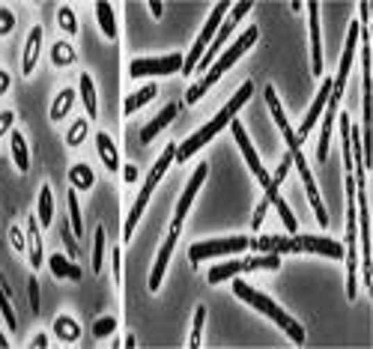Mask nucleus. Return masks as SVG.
Instances as JSON below:
<instances>
[{
  "label": "nucleus",
  "instance_id": "obj_31",
  "mask_svg": "<svg viewBox=\"0 0 373 349\" xmlns=\"http://www.w3.org/2000/svg\"><path fill=\"white\" fill-rule=\"evenodd\" d=\"M39 227H48L54 221V197H51V185L39 188Z\"/></svg>",
  "mask_w": 373,
  "mask_h": 349
},
{
  "label": "nucleus",
  "instance_id": "obj_30",
  "mask_svg": "<svg viewBox=\"0 0 373 349\" xmlns=\"http://www.w3.org/2000/svg\"><path fill=\"white\" fill-rule=\"evenodd\" d=\"M54 334L60 337L63 343H75L78 337H81V325L72 320V316H66V314H60L57 320H54Z\"/></svg>",
  "mask_w": 373,
  "mask_h": 349
},
{
  "label": "nucleus",
  "instance_id": "obj_43",
  "mask_svg": "<svg viewBox=\"0 0 373 349\" xmlns=\"http://www.w3.org/2000/svg\"><path fill=\"white\" fill-rule=\"evenodd\" d=\"M13 27H15V15L9 9H0V36L13 33Z\"/></svg>",
  "mask_w": 373,
  "mask_h": 349
},
{
  "label": "nucleus",
  "instance_id": "obj_50",
  "mask_svg": "<svg viewBox=\"0 0 373 349\" xmlns=\"http://www.w3.org/2000/svg\"><path fill=\"white\" fill-rule=\"evenodd\" d=\"M30 346H36V349H45V346H48V337H45V334H36V337H33V343H30Z\"/></svg>",
  "mask_w": 373,
  "mask_h": 349
},
{
  "label": "nucleus",
  "instance_id": "obj_3",
  "mask_svg": "<svg viewBox=\"0 0 373 349\" xmlns=\"http://www.w3.org/2000/svg\"><path fill=\"white\" fill-rule=\"evenodd\" d=\"M233 293H236V298H242L245 305H251L254 311H260V314H266L272 323H275L281 332H287V337L293 343H305V328H301L293 316H290L284 307H278L275 302H272L269 296H263L260 290H254V287H248L245 281H239V278H233Z\"/></svg>",
  "mask_w": 373,
  "mask_h": 349
},
{
  "label": "nucleus",
  "instance_id": "obj_41",
  "mask_svg": "<svg viewBox=\"0 0 373 349\" xmlns=\"http://www.w3.org/2000/svg\"><path fill=\"white\" fill-rule=\"evenodd\" d=\"M110 269H114V281L123 284V251H119V248L110 251Z\"/></svg>",
  "mask_w": 373,
  "mask_h": 349
},
{
  "label": "nucleus",
  "instance_id": "obj_34",
  "mask_svg": "<svg viewBox=\"0 0 373 349\" xmlns=\"http://www.w3.org/2000/svg\"><path fill=\"white\" fill-rule=\"evenodd\" d=\"M0 314H3L6 325L15 332L18 323H15V311H13V305H9V284H6V278H3V275H0Z\"/></svg>",
  "mask_w": 373,
  "mask_h": 349
},
{
  "label": "nucleus",
  "instance_id": "obj_36",
  "mask_svg": "<svg viewBox=\"0 0 373 349\" xmlns=\"http://www.w3.org/2000/svg\"><path fill=\"white\" fill-rule=\"evenodd\" d=\"M57 24H60V30H63V33L75 36V33H78V18H75V9H72V6H60V9H57Z\"/></svg>",
  "mask_w": 373,
  "mask_h": 349
},
{
  "label": "nucleus",
  "instance_id": "obj_9",
  "mask_svg": "<svg viewBox=\"0 0 373 349\" xmlns=\"http://www.w3.org/2000/svg\"><path fill=\"white\" fill-rule=\"evenodd\" d=\"M206 176H209V164H206V162H200V164H197V171L191 173L188 185H185V191H183V197H179V203H176V215H174V224H170V230H174V233L183 230V221H185V215H188L191 203H194V197H197V191H200V185L206 182Z\"/></svg>",
  "mask_w": 373,
  "mask_h": 349
},
{
  "label": "nucleus",
  "instance_id": "obj_32",
  "mask_svg": "<svg viewBox=\"0 0 373 349\" xmlns=\"http://www.w3.org/2000/svg\"><path fill=\"white\" fill-rule=\"evenodd\" d=\"M75 48L69 45V42H63V39H60V42H54V48H51V63L57 66V69H63V66H72L75 63Z\"/></svg>",
  "mask_w": 373,
  "mask_h": 349
},
{
  "label": "nucleus",
  "instance_id": "obj_16",
  "mask_svg": "<svg viewBox=\"0 0 373 349\" xmlns=\"http://www.w3.org/2000/svg\"><path fill=\"white\" fill-rule=\"evenodd\" d=\"M176 239H179V233H174L170 230L167 233V239L161 242V248H158V257H156V266H153V272H149V293H158V287H161V281H165V272H167V263H170V254H174V248H176Z\"/></svg>",
  "mask_w": 373,
  "mask_h": 349
},
{
  "label": "nucleus",
  "instance_id": "obj_10",
  "mask_svg": "<svg viewBox=\"0 0 373 349\" xmlns=\"http://www.w3.org/2000/svg\"><path fill=\"white\" fill-rule=\"evenodd\" d=\"M230 132H233V137H236V144H239V149H242V155H245V162H248V167L254 171V176H257V182L260 185H269V179H272V173L263 167V162L257 158V149H254V144L248 141V132H245V126L239 123V119H230Z\"/></svg>",
  "mask_w": 373,
  "mask_h": 349
},
{
  "label": "nucleus",
  "instance_id": "obj_11",
  "mask_svg": "<svg viewBox=\"0 0 373 349\" xmlns=\"http://www.w3.org/2000/svg\"><path fill=\"white\" fill-rule=\"evenodd\" d=\"M290 164H293V155H287L284 162L278 164L275 176L269 179V185H266V194H263V201L257 203V209H254V218H251V227H254V230H260V227H263V218H266V212H269L272 201H275V197H278V188L284 185V179H287V173H290Z\"/></svg>",
  "mask_w": 373,
  "mask_h": 349
},
{
  "label": "nucleus",
  "instance_id": "obj_6",
  "mask_svg": "<svg viewBox=\"0 0 373 349\" xmlns=\"http://www.w3.org/2000/svg\"><path fill=\"white\" fill-rule=\"evenodd\" d=\"M248 9H254V3H251V0H242V3L230 6V15L224 18V22H221V27H218L215 39H213V42H209V48H206V51H204V57H200V63H197V69H200V72H204V75H206V69L215 63V57H218V51H221V48L227 45V39L233 36L236 24H239L242 18L248 15ZM197 69H194V72H197Z\"/></svg>",
  "mask_w": 373,
  "mask_h": 349
},
{
  "label": "nucleus",
  "instance_id": "obj_18",
  "mask_svg": "<svg viewBox=\"0 0 373 349\" xmlns=\"http://www.w3.org/2000/svg\"><path fill=\"white\" fill-rule=\"evenodd\" d=\"M39 51H42V27H33L27 36V45H24V57H22V72L24 75H33V69L39 63Z\"/></svg>",
  "mask_w": 373,
  "mask_h": 349
},
{
  "label": "nucleus",
  "instance_id": "obj_4",
  "mask_svg": "<svg viewBox=\"0 0 373 349\" xmlns=\"http://www.w3.org/2000/svg\"><path fill=\"white\" fill-rule=\"evenodd\" d=\"M174 158H176V144H167L165 153L158 155V162L153 164V171H149L144 188H140V194L135 197V206L129 209V218H126V224H123V242H129V239L135 236V227H138V221H140V215H144V209H147V203H149V197H153L156 185L161 182V176H165L167 167L174 164Z\"/></svg>",
  "mask_w": 373,
  "mask_h": 349
},
{
  "label": "nucleus",
  "instance_id": "obj_19",
  "mask_svg": "<svg viewBox=\"0 0 373 349\" xmlns=\"http://www.w3.org/2000/svg\"><path fill=\"white\" fill-rule=\"evenodd\" d=\"M27 251H30V266L39 269L45 260V251H42V236H39V218L30 215L27 218Z\"/></svg>",
  "mask_w": 373,
  "mask_h": 349
},
{
  "label": "nucleus",
  "instance_id": "obj_21",
  "mask_svg": "<svg viewBox=\"0 0 373 349\" xmlns=\"http://www.w3.org/2000/svg\"><path fill=\"white\" fill-rule=\"evenodd\" d=\"M78 87H81V102H84V108H87V119H96V117H99V96H96L93 75H90V72H81Z\"/></svg>",
  "mask_w": 373,
  "mask_h": 349
},
{
  "label": "nucleus",
  "instance_id": "obj_17",
  "mask_svg": "<svg viewBox=\"0 0 373 349\" xmlns=\"http://www.w3.org/2000/svg\"><path fill=\"white\" fill-rule=\"evenodd\" d=\"M329 96H331V78H326L322 81V87H320V93H317V99H314V105L308 108V114H305V119H301V126H299V132H296V141L301 144L305 137L310 135V128L317 126V119H320V114H322V108H326V102H329Z\"/></svg>",
  "mask_w": 373,
  "mask_h": 349
},
{
  "label": "nucleus",
  "instance_id": "obj_39",
  "mask_svg": "<svg viewBox=\"0 0 373 349\" xmlns=\"http://www.w3.org/2000/svg\"><path fill=\"white\" fill-rule=\"evenodd\" d=\"M87 117L84 119H75V123H72V128H69V132H66V144L69 146H81V144H84V137H87Z\"/></svg>",
  "mask_w": 373,
  "mask_h": 349
},
{
  "label": "nucleus",
  "instance_id": "obj_1",
  "mask_svg": "<svg viewBox=\"0 0 373 349\" xmlns=\"http://www.w3.org/2000/svg\"><path fill=\"white\" fill-rule=\"evenodd\" d=\"M251 93H254V81H245V84L236 90V96L230 99V102L221 108V111H218L213 119H209V123L200 128V132H194L191 137H185V141L176 146V158H174V162L183 164V162H188V158L194 155V153H200V149H204L209 141H213V137L221 132V128H227V126H230V119H236V114L242 111V105H248Z\"/></svg>",
  "mask_w": 373,
  "mask_h": 349
},
{
  "label": "nucleus",
  "instance_id": "obj_51",
  "mask_svg": "<svg viewBox=\"0 0 373 349\" xmlns=\"http://www.w3.org/2000/svg\"><path fill=\"white\" fill-rule=\"evenodd\" d=\"M123 346H129V349H132V346H135V334H126V341H123Z\"/></svg>",
  "mask_w": 373,
  "mask_h": 349
},
{
  "label": "nucleus",
  "instance_id": "obj_45",
  "mask_svg": "<svg viewBox=\"0 0 373 349\" xmlns=\"http://www.w3.org/2000/svg\"><path fill=\"white\" fill-rule=\"evenodd\" d=\"M27 290H30V307H33V314H39V281L36 278L27 281Z\"/></svg>",
  "mask_w": 373,
  "mask_h": 349
},
{
  "label": "nucleus",
  "instance_id": "obj_37",
  "mask_svg": "<svg viewBox=\"0 0 373 349\" xmlns=\"http://www.w3.org/2000/svg\"><path fill=\"white\" fill-rule=\"evenodd\" d=\"M105 266V227H99L93 236V272H102Z\"/></svg>",
  "mask_w": 373,
  "mask_h": 349
},
{
  "label": "nucleus",
  "instance_id": "obj_40",
  "mask_svg": "<svg viewBox=\"0 0 373 349\" xmlns=\"http://www.w3.org/2000/svg\"><path fill=\"white\" fill-rule=\"evenodd\" d=\"M117 332V320L114 316H102V320H96V325H93V337L96 341H105V337H110Z\"/></svg>",
  "mask_w": 373,
  "mask_h": 349
},
{
  "label": "nucleus",
  "instance_id": "obj_15",
  "mask_svg": "<svg viewBox=\"0 0 373 349\" xmlns=\"http://www.w3.org/2000/svg\"><path fill=\"white\" fill-rule=\"evenodd\" d=\"M293 164L299 167V176H301V182H305V194H308V203H310V209H314L317 221L326 227V224H329V212H326V206H322V201H320L317 182H314V176H310L308 164H305V155H296V158H293Z\"/></svg>",
  "mask_w": 373,
  "mask_h": 349
},
{
  "label": "nucleus",
  "instance_id": "obj_27",
  "mask_svg": "<svg viewBox=\"0 0 373 349\" xmlns=\"http://www.w3.org/2000/svg\"><path fill=\"white\" fill-rule=\"evenodd\" d=\"M96 18H99V27H102L105 39L114 42V39H117V18H114V9H110L108 0H99V3H96Z\"/></svg>",
  "mask_w": 373,
  "mask_h": 349
},
{
  "label": "nucleus",
  "instance_id": "obj_25",
  "mask_svg": "<svg viewBox=\"0 0 373 349\" xmlns=\"http://www.w3.org/2000/svg\"><path fill=\"white\" fill-rule=\"evenodd\" d=\"M96 149H99V158L105 162V167L110 173L114 171H119V155H117V146H114V141L105 135V132H99L96 135Z\"/></svg>",
  "mask_w": 373,
  "mask_h": 349
},
{
  "label": "nucleus",
  "instance_id": "obj_48",
  "mask_svg": "<svg viewBox=\"0 0 373 349\" xmlns=\"http://www.w3.org/2000/svg\"><path fill=\"white\" fill-rule=\"evenodd\" d=\"M9 84H13V78H9L6 69H0V96H3L6 90H9Z\"/></svg>",
  "mask_w": 373,
  "mask_h": 349
},
{
  "label": "nucleus",
  "instance_id": "obj_23",
  "mask_svg": "<svg viewBox=\"0 0 373 349\" xmlns=\"http://www.w3.org/2000/svg\"><path fill=\"white\" fill-rule=\"evenodd\" d=\"M69 185L75 188V191H90V188L96 185V176H93V167L90 164H72L69 167Z\"/></svg>",
  "mask_w": 373,
  "mask_h": 349
},
{
  "label": "nucleus",
  "instance_id": "obj_33",
  "mask_svg": "<svg viewBox=\"0 0 373 349\" xmlns=\"http://www.w3.org/2000/svg\"><path fill=\"white\" fill-rule=\"evenodd\" d=\"M66 201H69V227H72L75 236H81V233H84V221H81V203H78V191H75V188H69Z\"/></svg>",
  "mask_w": 373,
  "mask_h": 349
},
{
  "label": "nucleus",
  "instance_id": "obj_12",
  "mask_svg": "<svg viewBox=\"0 0 373 349\" xmlns=\"http://www.w3.org/2000/svg\"><path fill=\"white\" fill-rule=\"evenodd\" d=\"M296 248H299V254H322V257H331V260H344V251H347L335 239L305 236V233H296Z\"/></svg>",
  "mask_w": 373,
  "mask_h": 349
},
{
  "label": "nucleus",
  "instance_id": "obj_29",
  "mask_svg": "<svg viewBox=\"0 0 373 349\" xmlns=\"http://www.w3.org/2000/svg\"><path fill=\"white\" fill-rule=\"evenodd\" d=\"M9 144H13V162H15V167L22 173H27L30 171V153H27L24 135L22 132H13V135H9Z\"/></svg>",
  "mask_w": 373,
  "mask_h": 349
},
{
  "label": "nucleus",
  "instance_id": "obj_49",
  "mask_svg": "<svg viewBox=\"0 0 373 349\" xmlns=\"http://www.w3.org/2000/svg\"><path fill=\"white\" fill-rule=\"evenodd\" d=\"M149 12H153V18H161V12H165V3H161V0H149Z\"/></svg>",
  "mask_w": 373,
  "mask_h": 349
},
{
  "label": "nucleus",
  "instance_id": "obj_38",
  "mask_svg": "<svg viewBox=\"0 0 373 349\" xmlns=\"http://www.w3.org/2000/svg\"><path fill=\"white\" fill-rule=\"evenodd\" d=\"M204 323H206V307H204V305H197V311H194V325H191V337H188V346H191V349H197V346H200Z\"/></svg>",
  "mask_w": 373,
  "mask_h": 349
},
{
  "label": "nucleus",
  "instance_id": "obj_46",
  "mask_svg": "<svg viewBox=\"0 0 373 349\" xmlns=\"http://www.w3.org/2000/svg\"><path fill=\"white\" fill-rule=\"evenodd\" d=\"M13 126H15V114L13 111H0V137H3Z\"/></svg>",
  "mask_w": 373,
  "mask_h": 349
},
{
  "label": "nucleus",
  "instance_id": "obj_22",
  "mask_svg": "<svg viewBox=\"0 0 373 349\" xmlns=\"http://www.w3.org/2000/svg\"><path fill=\"white\" fill-rule=\"evenodd\" d=\"M156 93H158V84H147V87H140L138 93L126 96V102H123V114H126V117H132V114H135V111H140V108H144L147 102H153Z\"/></svg>",
  "mask_w": 373,
  "mask_h": 349
},
{
  "label": "nucleus",
  "instance_id": "obj_7",
  "mask_svg": "<svg viewBox=\"0 0 373 349\" xmlns=\"http://www.w3.org/2000/svg\"><path fill=\"white\" fill-rule=\"evenodd\" d=\"M248 245H251L248 236H227V239H209V242H194L188 248V260L197 266L200 260H209V257L242 254V251H248Z\"/></svg>",
  "mask_w": 373,
  "mask_h": 349
},
{
  "label": "nucleus",
  "instance_id": "obj_2",
  "mask_svg": "<svg viewBox=\"0 0 373 349\" xmlns=\"http://www.w3.org/2000/svg\"><path fill=\"white\" fill-rule=\"evenodd\" d=\"M257 39H260V30H257V24H251V27L245 30V33H239V39H236V42L227 48L224 57H215V63L206 69L204 81H197V84H194V87H191L188 93H185V105H197L200 99L206 96V90H213V87L221 81V75H224L230 66H236V60H239L242 54H245L248 48H254V45H257Z\"/></svg>",
  "mask_w": 373,
  "mask_h": 349
},
{
  "label": "nucleus",
  "instance_id": "obj_52",
  "mask_svg": "<svg viewBox=\"0 0 373 349\" xmlns=\"http://www.w3.org/2000/svg\"><path fill=\"white\" fill-rule=\"evenodd\" d=\"M6 346H9V343H6V334L0 332V349H6Z\"/></svg>",
  "mask_w": 373,
  "mask_h": 349
},
{
  "label": "nucleus",
  "instance_id": "obj_14",
  "mask_svg": "<svg viewBox=\"0 0 373 349\" xmlns=\"http://www.w3.org/2000/svg\"><path fill=\"white\" fill-rule=\"evenodd\" d=\"M308 9V30H310V72L322 75V39H320V3L310 0Z\"/></svg>",
  "mask_w": 373,
  "mask_h": 349
},
{
  "label": "nucleus",
  "instance_id": "obj_5",
  "mask_svg": "<svg viewBox=\"0 0 373 349\" xmlns=\"http://www.w3.org/2000/svg\"><path fill=\"white\" fill-rule=\"evenodd\" d=\"M227 12H230V3H227V0H221V3L213 6V15L206 18V24H204V30H200V36L194 39V45H191V54L183 60V75H185V78H188V75H194V69H197V63H200V57H204V51L209 48V42L215 39L218 27H221V22L227 18Z\"/></svg>",
  "mask_w": 373,
  "mask_h": 349
},
{
  "label": "nucleus",
  "instance_id": "obj_26",
  "mask_svg": "<svg viewBox=\"0 0 373 349\" xmlns=\"http://www.w3.org/2000/svg\"><path fill=\"white\" fill-rule=\"evenodd\" d=\"M75 99H78V93H75L72 87L60 90V93H57V99H54V105H51V111H48V117H51V123H60V119H63L69 111H72Z\"/></svg>",
  "mask_w": 373,
  "mask_h": 349
},
{
  "label": "nucleus",
  "instance_id": "obj_8",
  "mask_svg": "<svg viewBox=\"0 0 373 349\" xmlns=\"http://www.w3.org/2000/svg\"><path fill=\"white\" fill-rule=\"evenodd\" d=\"M183 54H167V57H135L129 63L132 78H158V75H176L183 72Z\"/></svg>",
  "mask_w": 373,
  "mask_h": 349
},
{
  "label": "nucleus",
  "instance_id": "obj_44",
  "mask_svg": "<svg viewBox=\"0 0 373 349\" xmlns=\"http://www.w3.org/2000/svg\"><path fill=\"white\" fill-rule=\"evenodd\" d=\"M9 239H13L15 251H27V239H24V233L18 230V227H9Z\"/></svg>",
  "mask_w": 373,
  "mask_h": 349
},
{
  "label": "nucleus",
  "instance_id": "obj_20",
  "mask_svg": "<svg viewBox=\"0 0 373 349\" xmlns=\"http://www.w3.org/2000/svg\"><path fill=\"white\" fill-rule=\"evenodd\" d=\"M176 111H179V105L174 102V105H167L156 119H149V123L144 126V132H140V144H149V141H153V137L161 132V128H167L170 123H174V119H176Z\"/></svg>",
  "mask_w": 373,
  "mask_h": 349
},
{
  "label": "nucleus",
  "instance_id": "obj_28",
  "mask_svg": "<svg viewBox=\"0 0 373 349\" xmlns=\"http://www.w3.org/2000/svg\"><path fill=\"white\" fill-rule=\"evenodd\" d=\"M48 266H51V272L54 278H66V281H81V269L69 260V257L63 254H54L51 260H48Z\"/></svg>",
  "mask_w": 373,
  "mask_h": 349
},
{
  "label": "nucleus",
  "instance_id": "obj_24",
  "mask_svg": "<svg viewBox=\"0 0 373 349\" xmlns=\"http://www.w3.org/2000/svg\"><path fill=\"white\" fill-rule=\"evenodd\" d=\"M239 272H245V263H242V260L218 263V266H213V269L206 272V281H209V284H224V281H230V278H236Z\"/></svg>",
  "mask_w": 373,
  "mask_h": 349
},
{
  "label": "nucleus",
  "instance_id": "obj_42",
  "mask_svg": "<svg viewBox=\"0 0 373 349\" xmlns=\"http://www.w3.org/2000/svg\"><path fill=\"white\" fill-rule=\"evenodd\" d=\"M60 233H63V242H66V254H69V260L72 257H78V245H75V233H72V227H60Z\"/></svg>",
  "mask_w": 373,
  "mask_h": 349
},
{
  "label": "nucleus",
  "instance_id": "obj_35",
  "mask_svg": "<svg viewBox=\"0 0 373 349\" xmlns=\"http://www.w3.org/2000/svg\"><path fill=\"white\" fill-rule=\"evenodd\" d=\"M272 206L278 209V215H281V221H284L287 233H290V236H296V233H299V221H296V215L290 212V206H287L284 197H275V201H272Z\"/></svg>",
  "mask_w": 373,
  "mask_h": 349
},
{
  "label": "nucleus",
  "instance_id": "obj_47",
  "mask_svg": "<svg viewBox=\"0 0 373 349\" xmlns=\"http://www.w3.org/2000/svg\"><path fill=\"white\" fill-rule=\"evenodd\" d=\"M123 179H126L129 185H132L135 179H138V167H135V164H126V167H123Z\"/></svg>",
  "mask_w": 373,
  "mask_h": 349
},
{
  "label": "nucleus",
  "instance_id": "obj_13",
  "mask_svg": "<svg viewBox=\"0 0 373 349\" xmlns=\"http://www.w3.org/2000/svg\"><path fill=\"white\" fill-rule=\"evenodd\" d=\"M266 105H269V111H272V117H275V123H278V128H281V135H284V141H287V146H290V155H301V144L296 141V132L290 128V119H287V114H284V108H281V102H278V93H275V87H266Z\"/></svg>",
  "mask_w": 373,
  "mask_h": 349
}]
</instances>
